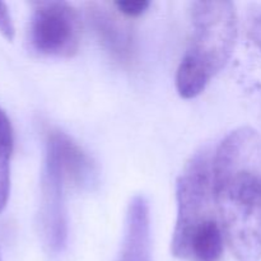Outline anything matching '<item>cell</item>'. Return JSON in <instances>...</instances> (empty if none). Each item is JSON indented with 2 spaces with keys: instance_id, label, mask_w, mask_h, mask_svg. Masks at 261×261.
<instances>
[{
  "instance_id": "5",
  "label": "cell",
  "mask_w": 261,
  "mask_h": 261,
  "mask_svg": "<svg viewBox=\"0 0 261 261\" xmlns=\"http://www.w3.org/2000/svg\"><path fill=\"white\" fill-rule=\"evenodd\" d=\"M68 185L54 163L45 160L41 181L40 231L45 246L53 254H60L68 241V213L65 186Z\"/></svg>"
},
{
  "instance_id": "11",
  "label": "cell",
  "mask_w": 261,
  "mask_h": 261,
  "mask_svg": "<svg viewBox=\"0 0 261 261\" xmlns=\"http://www.w3.org/2000/svg\"><path fill=\"white\" fill-rule=\"evenodd\" d=\"M0 33L8 41H12L14 38L15 33L10 12L8 9V5L4 2H0Z\"/></svg>"
},
{
  "instance_id": "9",
  "label": "cell",
  "mask_w": 261,
  "mask_h": 261,
  "mask_svg": "<svg viewBox=\"0 0 261 261\" xmlns=\"http://www.w3.org/2000/svg\"><path fill=\"white\" fill-rule=\"evenodd\" d=\"M13 127L0 109V213L7 208L10 195V160L13 154Z\"/></svg>"
},
{
  "instance_id": "12",
  "label": "cell",
  "mask_w": 261,
  "mask_h": 261,
  "mask_svg": "<svg viewBox=\"0 0 261 261\" xmlns=\"http://www.w3.org/2000/svg\"><path fill=\"white\" fill-rule=\"evenodd\" d=\"M250 36L255 41L257 46L261 48V13L252 15L250 19Z\"/></svg>"
},
{
  "instance_id": "3",
  "label": "cell",
  "mask_w": 261,
  "mask_h": 261,
  "mask_svg": "<svg viewBox=\"0 0 261 261\" xmlns=\"http://www.w3.org/2000/svg\"><path fill=\"white\" fill-rule=\"evenodd\" d=\"M190 45L176 73L182 98H194L226 66L237 38V15L231 2H195L191 5Z\"/></svg>"
},
{
  "instance_id": "8",
  "label": "cell",
  "mask_w": 261,
  "mask_h": 261,
  "mask_svg": "<svg viewBox=\"0 0 261 261\" xmlns=\"http://www.w3.org/2000/svg\"><path fill=\"white\" fill-rule=\"evenodd\" d=\"M116 261H152L149 206L142 195L134 196L127 206L124 240Z\"/></svg>"
},
{
  "instance_id": "13",
  "label": "cell",
  "mask_w": 261,
  "mask_h": 261,
  "mask_svg": "<svg viewBox=\"0 0 261 261\" xmlns=\"http://www.w3.org/2000/svg\"><path fill=\"white\" fill-rule=\"evenodd\" d=\"M0 261H2V255H0Z\"/></svg>"
},
{
  "instance_id": "10",
  "label": "cell",
  "mask_w": 261,
  "mask_h": 261,
  "mask_svg": "<svg viewBox=\"0 0 261 261\" xmlns=\"http://www.w3.org/2000/svg\"><path fill=\"white\" fill-rule=\"evenodd\" d=\"M150 3L147 0H126V2H116L115 7L120 13L126 17H139L148 9Z\"/></svg>"
},
{
  "instance_id": "7",
  "label": "cell",
  "mask_w": 261,
  "mask_h": 261,
  "mask_svg": "<svg viewBox=\"0 0 261 261\" xmlns=\"http://www.w3.org/2000/svg\"><path fill=\"white\" fill-rule=\"evenodd\" d=\"M87 15L97 38L110 55L122 63L132 60L134 55V37L129 25L111 9L98 3L88 5Z\"/></svg>"
},
{
  "instance_id": "2",
  "label": "cell",
  "mask_w": 261,
  "mask_h": 261,
  "mask_svg": "<svg viewBox=\"0 0 261 261\" xmlns=\"http://www.w3.org/2000/svg\"><path fill=\"white\" fill-rule=\"evenodd\" d=\"M177 219L171 252L184 261H219L223 255L222 228L213 186V158L196 153L176 184Z\"/></svg>"
},
{
  "instance_id": "4",
  "label": "cell",
  "mask_w": 261,
  "mask_h": 261,
  "mask_svg": "<svg viewBox=\"0 0 261 261\" xmlns=\"http://www.w3.org/2000/svg\"><path fill=\"white\" fill-rule=\"evenodd\" d=\"M28 46L47 58H71L81 43L78 13L65 2L35 3L28 27Z\"/></svg>"
},
{
  "instance_id": "1",
  "label": "cell",
  "mask_w": 261,
  "mask_h": 261,
  "mask_svg": "<svg viewBox=\"0 0 261 261\" xmlns=\"http://www.w3.org/2000/svg\"><path fill=\"white\" fill-rule=\"evenodd\" d=\"M213 186L224 237L239 261L261 259V137L229 133L213 158Z\"/></svg>"
},
{
  "instance_id": "6",
  "label": "cell",
  "mask_w": 261,
  "mask_h": 261,
  "mask_svg": "<svg viewBox=\"0 0 261 261\" xmlns=\"http://www.w3.org/2000/svg\"><path fill=\"white\" fill-rule=\"evenodd\" d=\"M45 160L55 165L68 185L83 189L94 181L96 170L93 162L65 133L55 130L48 134Z\"/></svg>"
}]
</instances>
